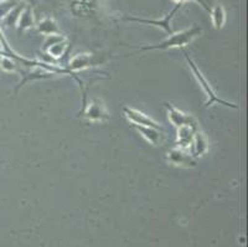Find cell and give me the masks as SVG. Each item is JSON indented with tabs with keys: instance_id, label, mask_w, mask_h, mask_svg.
Returning <instances> with one entry per match:
<instances>
[{
	"instance_id": "18",
	"label": "cell",
	"mask_w": 248,
	"mask_h": 247,
	"mask_svg": "<svg viewBox=\"0 0 248 247\" xmlns=\"http://www.w3.org/2000/svg\"><path fill=\"white\" fill-rule=\"evenodd\" d=\"M15 6H16V3L13 0H1L0 1V19L5 17Z\"/></svg>"
},
{
	"instance_id": "13",
	"label": "cell",
	"mask_w": 248,
	"mask_h": 247,
	"mask_svg": "<svg viewBox=\"0 0 248 247\" xmlns=\"http://www.w3.org/2000/svg\"><path fill=\"white\" fill-rule=\"evenodd\" d=\"M191 155L194 158H200L209 150V141L201 132H196L191 143Z\"/></svg>"
},
{
	"instance_id": "19",
	"label": "cell",
	"mask_w": 248,
	"mask_h": 247,
	"mask_svg": "<svg viewBox=\"0 0 248 247\" xmlns=\"http://www.w3.org/2000/svg\"><path fill=\"white\" fill-rule=\"evenodd\" d=\"M66 39L65 35H62V34H59V35H48V36H46V40L44 41V45H43V50L46 51L47 50L50 46L55 45L56 42L61 41V40Z\"/></svg>"
},
{
	"instance_id": "10",
	"label": "cell",
	"mask_w": 248,
	"mask_h": 247,
	"mask_svg": "<svg viewBox=\"0 0 248 247\" xmlns=\"http://www.w3.org/2000/svg\"><path fill=\"white\" fill-rule=\"evenodd\" d=\"M165 107H167V110H168V119H169L170 123H171L174 127H176V128L184 126V124L195 122V119L191 117V115L184 113L183 111H180L179 108L172 106L171 103H165Z\"/></svg>"
},
{
	"instance_id": "9",
	"label": "cell",
	"mask_w": 248,
	"mask_h": 247,
	"mask_svg": "<svg viewBox=\"0 0 248 247\" xmlns=\"http://www.w3.org/2000/svg\"><path fill=\"white\" fill-rule=\"evenodd\" d=\"M199 131V127L196 122L184 124L178 128V134H176V142H178L179 148L187 149L192 143L195 133Z\"/></svg>"
},
{
	"instance_id": "17",
	"label": "cell",
	"mask_w": 248,
	"mask_h": 247,
	"mask_svg": "<svg viewBox=\"0 0 248 247\" xmlns=\"http://www.w3.org/2000/svg\"><path fill=\"white\" fill-rule=\"evenodd\" d=\"M0 67L5 72H17L19 71V65L16 64L12 56H3L0 61Z\"/></svg>"
},
{
	"instance_id": "15",
	"label": "cell",
	"mask_w": 248,
	"mask_h": 247,
	"mask_svg": "<svg viewBox=\"0 0 248 247\" xmlns=\"http://www.w3.org/2000/svg\"><path fill=\"white\" fill-rule=\"evenodd\" d=\"M210 14H211V21L214 28L216 30H221L225 26L226 19H227L226 10L222 4H216L214 8L210 9Z\"/></svg>"
},
{
	"instance_id": "11",
	"label": "cell",
	"mask_w": 248,
	"mask_h": 247,
	"mask_svg": "<svg viewBox=\"0 0 248 247\" xmlns=\"http://www.w3.org/2000/svg\"><path fill=\"white\" fill-rule=\"evenodd\" d=\"M134 127V130L141 135L147 142H149L152 146L159 147L163 143L164 131L156 130V128H152V127H144V126H137V124H132Z\"/></svg>"
},
{
	"instance_id": "20",
	"label": "cell",
	"mask_w": 248,
	"mask_h": 247,
	"mask_svg": "<svg viewBox=\"0 0 248 247\" xmlns=\"http://www.w3.org/2000/svg\"><path fill=\"white\" fill-rule=\"evenodd\" d=\"M172 1H174V3H176V4H183L184 1H186V0H172ZM195 1H198V3H200V5L202 6L203 9H206L207 12H210V8H207V6H206V4L203 3L202 0H195Z\"/></svg>"
},
{
	"instance_id": "2",
	"label": "cell",
	"mask_w": 248,
	"mask_h": 247,
	"mask_svg": "<svg viewBox=\"0 0 248 247\" xmlns=\"http://www.w3.org/2000/svg\"><path fill=\"white\" fill-rule=\"evenodd\" d=\"M180 50H181V52H183L184 57H185V60H186V62H187L189 67L191 68L192 75H194L195 79H196V81H198V83L200 84L201 90L203 91V93H205L206 97H207V99H206V102H205L206 108H207V107H211L212 104H215V103H218V104H222V106H225V107H229V108L237 110V108H238V106H237V104L232 103V102L226 101V99H220V97L216 95V92H215V90L212 88L211 84H210V82L206 80V77L203 76L202 72L200 71V68H199L198 65H196V64L194 62V60H192L191 57L187 55V52L185 51V49H180Z\"/></svg>"
},
{
	"instance_id": "12",
	"label": "cell",
	"mask_w": 248,
	"mask_h": 247,
	"mask_svg": "<svg viewBox=\"0 0 248 247\" xmlns=\"http://www.w3.org/2000/svg\"><path fill=\"white\" fill-rule=\"evenodd\" d=\"M36 25V21H35V15H34V9L32 6H30L29 4H25L20 13L19 17H17L16 26L19 31H26L30 30V29L35 28Z\"/></svg>"
},
{
	"instance_id": "16",
	"label": "cell",
	"mask_w": 248,
	"mask_h": 247,
	"mask_svg": "<svg viewBox=\"0 0 248 247\" xmlns=\"http://www.w3.org/2000/svg\"><path fill=\"white\" fill-rule=\"evenodd\" d=\"M67 51H68L67 39H63V40H61V41L56 42L55 45L50 46V48H48L45 52L47 53L48 56L52 57V59L60 60L65 56Z\"/></svg>"
},
{
	"instance_id": "6",
	"label": "cell",
	"mask_w": 248,
	"mask_h": 247,
	"mask_svg": "<svg viewBox=\"0 0 248 247\" xmlns=\"http://www.w3.org/2000/svg\"><path fill=\"white\" fill-rule=\"evenodd\" d=\"M168 163L174 166H180V168H195L198 165L196 158L192 157L190 153H187L185 149L172 148L167 153Z\"/></svg>"
},
{
	"instance_id": "3",
	"label": "cell",
	"mask_w": 248,
	"mask_h": 247,
	"mask_svg": "<svg viewBox=\"0 0 248 247\" xmlns=\"http://www.w3.org/2000/svg\"><path fill=\"white\" fill-rule=\"evenodd\" d=\"M78 117H82L88 122H105L109 119L110 115L105 102L101 99H92L88 102H83Z\"/></svg>"
},
{
	"instance_id": "1",
	"label": "cell",
	"mask_w": 248,
	"mask_h": 247,
	"mask_svg": "<svg viewBox=\"0 0 248 247\" xmlns=\"http://www.w3.org/2000/svg\"><path fill=\"white\" fill-rule=\"evenodd\" d=\"M201 33H202V29L199 25L194 24L192 26L187 29H184V30L178 31V33H172L169 35L168 39H165L164 41L159 42V44H155V45H148L143 46V48H139L137 52L139 51H152V50H169V49H184L185 46H187L190 42L194 41L198 36H200ZM137 52L130 53V55H136Z\"/></svg>"
},
{
	"instance_id": "4",
	"label": "cell",
	"mask_w": 248,
	"mask_h": 247,
	"mask_svg": "<svg viewBox=\"0 0 248 247\" xmlns=\"http://www.w3.org/2000/svg\"><path fill=\"white\" fill-rule=\"evenodd\" d=\"M102 64V60L99 57L94 56L93 53L88 52H82V53H76L74 56L68 60L67 68H65L67 71V73H70L71 76L75 77V73L79 72V71H85L87 68L94 67V66H98Z\"/></svg>"
},
{
	"instance_id": "8",
	"label": "cell",
	"mask_w": 248,
	"mask_h": 247,
	"mask_svg": "<svg viewBox=\"0 0 248 247\" xmlns=\"http://www.w3.org/2000/svg\"><path fill=\"white\" fill-rule=\"evenodd\" d=\"M71 12L77 17H91L97 10V0H70Z\"/></svg>"
},
{
	"instance_id": "5",
	"label": "cell",
	"mask_w": 248,
	"mask_h": 247,
	"mask_svg": "<svg viewBox=\"0 0 248 247\" xmlns=\"http://www.w3.org/2000/svg\"><path fill=\"white\" fill-rule=\"evenodd\" d=\"M183 6V4H176L174 8L170 10L169 14L165 15V17L163 19L158 20V19H141V17H133V16H128L125 17V20L128 21H136V23H141V24H147V25H154V26H158V28L163 29L165 33L168 34H172L174 31H172L171 28V20L174 19L175 14L179 12V9Z\"/></svg>"
},
{
	"instance_id": "7",
	"label": "cell",
	"mask_w": 248,
	"mask_h": 247,
	"mask_svg": "<svg viewBox=\"0 0 248 247\" xmlns=\"http://www.w3.org/2000/svg\"><path fill=\"white\" fill-rule=\"evenodd\" d=\"M123 113L125 115L128 121L132 124H137V126H144V127H152V128H156V130L164 131L163 127L155 122L153 118L147 115L145 113L140 112L139 110L132 108V107H123Z\"/></svg>"
},
{
	"instance_id": "14",
	"label": "cell",
	"mask_w": 248,
	"mask_h": 247,
	"mask_svg": "<svg viewBox=\"0 0 248 247\" xmlns=\"http://www.w3.org/2000/svg\"><path fill=\"white\" fill-rule=\"evenodd\" d=\"M35 28L37 29V31H39L40 34L45 35V36H48V35L61 34V30H60V28L57 26L56 21H55L52 17H48V16L40 20L39 23H36Z\"/></svg>"
}]
</instances>
